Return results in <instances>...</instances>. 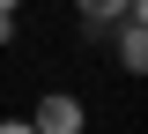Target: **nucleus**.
I'll return each mask as SVG.
<instances>
[{
    "instance_id": "obj_1",
    "label": "nucleus",
    "mask_w": 148,
    "mask_h": 134,
    "mask_svg": "<svg viewBox=\"0 0 148 134\" xmlns=\"http://www.w3.org/2000/svg\"><path fill=\"white\" fill-rule=\"evenodd\" d=\"M111 60H119V75H141L148 67V0H133L126 15L111 22Z\"/></svg>"
},
{
    "instance_id": "obj_2",
    "label": "nucleus",
    "mask_w": 148,
    "mask_h": 134,
    "mask_svg": "<svg viewBox=\"0 0 148 134\" xmlns=\"http://www.w3.org/2000/svg\"><path fill=\"white\" fill-rule=\"evenodd\" d=\"M82 119H89V112H82L74 90H45L37 112H30V127H37V134H82Z\"/></svg>"
},
{
    "instance_id": "obj_3",
    "label": "nucleus",
    "mask_w": 148,
    "mask_h": 134,
    "mask_svg": "<svg viewBox=\"0 0 148 134\" xmlns=\"http://www.w3.org/2000/svg\"><path fill=\"white\" fill-rule=\"evenodd\" d=\"M126 8H133V0H74V15H82V30H89V37H104Z\"/></svg>"
},
{
    "instance_id": "obj_4",
    "label": "nucleus",
    "mask_w": 148,
    "mask_h": 134,
    "mask_svg": "<svg viewBox=\"0 0 148 134\" xmlns=\"http://www.w3.org/2000/svg\"><path fill=\"white\" fill-rule=\"evenodd\" d=\"M0 134H37V127H30V119H0Z\"/></svg>"
},
{
    "instance_id": "obj_5",
    "label": "nucleus",
    "mask_w": 148,
    "mask_h": 134,
    "mask_svg": "<svg viewBox=\"0 0 148 134\" xmlns=\"http://www.w3.org/2000/svg\"><path fill=\"white\" fill-rule=\"evenodd\" d=\"M0 45H15V15H0Z\"/></svg>"
},
{
    "instance_id": "obj_6",
    "label": "nucleus",
    "mask_w": 148,
    "mask_h": 134,
    "mask_svg": "<svg viewBox=\"0 0 148 134\" xmlns=\"http://www.w3.org/2000/svg\"><path fill=\"white\" fill-rule=\"evenodd\" d=\"M15 8H22V0H0V15H15Z\"/></svg>"
}]
</instances>
